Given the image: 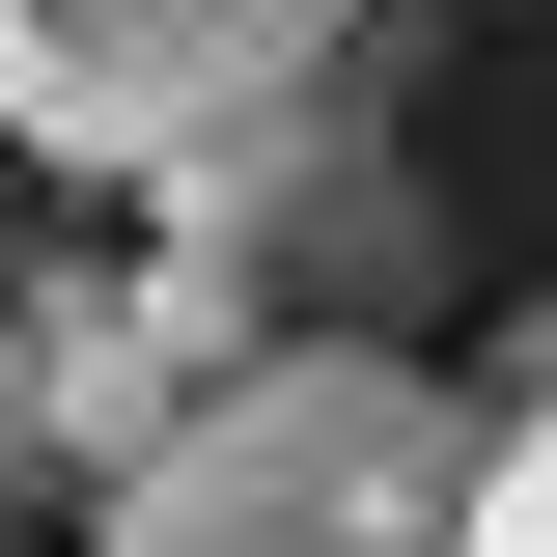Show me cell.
Wrapping results in <instances>:
<instances>
[{
  "label": "cell",
  "mask_w": 557,
  "mask_h": 557,
  "mask_svg": "<svg viewBox=\"0 0 557 557\" xmlns=\"http://www.w3.org/2000/svg\"><path fill=\"white\" fill-rule=\"evenodd\" d=\"M474 446L502 418L391 335H251L168 446L112 474V557H474Z\"/></svg>",
  "instance_id": "6da1fadb"
},
{
  "label": "cell",
  "mask_w": 557,
  "mask_h": 557,
  "mask_svg": "<svg viewBox=\"0 0 557 557\" xmlns=\"http://www.w3.org/2000/svg\"><path fill=\"white\" fill-rule=\"evenodd\" d=\"M168 278L223 335H335L362 278H418V28H362L307 112H251L223 168H168Z\"/></svg>",
  "instance_id": "7a4b0ae2"
},
{
  "label": "cell",
  "mask_w": 557,
  "mask_h": 557,
  "mask_svg": "<svg viewBox=\"0 0 557 557\" xmlns=\"http://www.w3.org/2000/svg\"><path fill=\"white\" fill-rule=\"evenodd\" d=\"M335 57H362L335 0H28L0 139H57V168H112V196H168V168H223L251 112H307Z\"/></svg>",
  "instance_id": "3957f363"
},
{
  "label": "cell",
  "mask_w": 557,
  "mask_h": 557,
  "mask_svg": "<svg viewBox=\"0 0 557 557\" xmlns=\"http://www.w3.org/2000/svg\"><path fill=\"white\" fill-rule=\"evenodd\" d=\"M474 557H557V391H502V446H474Z\"/></svg>",
  "instance_id": "277c9868"
},
{
  "label": "cell",
  "mask_w": 557,
  "mask_h": 557,
  "mask_svg": "<svg viewBox=\"0 0 557 557\" xmlns=\"http://www.w3.org/2000/svg\"><path fill=\"white\" fill-rule=\"evenodd\" d=\"M57 474V391H28V307H0V502Z\"/></svg>",
  "instance_id": "5b68a950"
},
{
  "label": "cell",
  "mask_w": 557,
  "mask_h": 557,
  "mask_svg": "<svg viewBox=\"0 0 557 557\" xmlns=\"http://www.w3.org/2000/svg\"><path fill=\"white\" fill-rule=\"evenodd\" d=\"M0 84H28V0H0Z\"/></svg>",
  "instance_id": "8992f818"
},
{
  "label": "cell",
  "mask_w": 557,
  "mask_h": 557,
  "mask_svg": "<svg viewBox=\"0 0 557 557\" xmlns=\"http://www.w3.org/2000/svg\"><path fill=\"white\" fill-rule=\"evenodd\" d=\"M0 557H28V530H0Z\"/></svg>",
  "instance_id": "52a82bcc"
}]
</instances>
